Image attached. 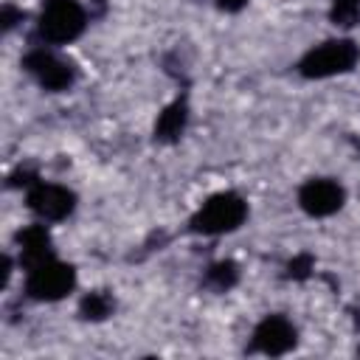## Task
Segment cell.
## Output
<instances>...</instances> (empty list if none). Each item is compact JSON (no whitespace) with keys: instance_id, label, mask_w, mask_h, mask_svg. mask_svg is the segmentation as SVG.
Returning <instances> with one entry per match:
<instances>
[{"instance_id":"6da1fadb","label":"cell","mask_w":360,"mask_h":360,"mask_svg":"<svg viewBox=\"0 0 360 360\" xmlns=\"http://www.w3.org/2000/svg\"><path fill=\"white\" fill-rule=\"evenodd\" d=\"M245 219H248V202L236 191H219L194 211L188 228L202 236H219L236 231Z\"/></svg>"},{"instance_id":"7a4b0ae2","label":"cell","mask_w":360,"mask_h":360,"mask_svg":"<svg viewBox=\"0 0 360 360\" xmlns=\"http://www.w3.org/2000/svg\"><path fill=\"white\" fill-rule=\"evenodd\" d=\"M360 59V45L354 39H326L315 48H309L298 59V73L304 79H329L354 70Z\"/></svg>"},{"instance_id":"3957f363","label":"cell","mask_w":360,"mask_h":360,"mask_svg":"<svg viewBox=\"0 0 360 360\" xmlns=\"http://www.w3.org/2000/svg\"><path fill=\"white\" fill-rule=\"evenodd\" d=\"M87 28V11L79 0H45L37 34L51 45H68Z\"/></svg>"},{"instance_id":"277c9868","label":"cell","mask_w":360,"mask_h":360,"mask_svg":"<svg viewBox=\"0 0 360 360\" xmlns=\"http://www.w3.org/2000/svg\"><path fill=\"white\" fill-rule=\"evenodd\" d=\"M25 295L34 301H59L76 287V270L73 264L59 262L56 256L25 270Z\"/></svg>"},{"instance_id":"5b68a950","label":"cell","mask_w":360,"mask_h":360,"mask_svg":"<svg viewBox=\"0 0 360 360\" xmlns=\"http://www.w3.org/2000/svg\"><path fill=\"white\" fill-rule=\"evenodd\" d=\"M22 68L37 79L39 87H45L51 93H62L76 82V70L65 59H59L56 53H51L45 48H31L22 56Z\"/></svg>"},{"instance_id":"8992f818","label":"cell","mask_w":360,"mask_h":360,"mask_svg":"<svg viewBox=\"0 0 360 360\" xmlns=\"http://www.w3.org/2000/svg\"><path fill=\"white\" fill-rule=\"evenodd\" d=\"M25 202H28V208H31L39 219H45V222H59V219H65V217L73 214V208H76V194H73L70 188L59 186V183H39V180H37V183L28 188Z\"/></svg>"},{"instance_id":"52a82bcc","label":"cell","mask_w":360,"mask_h":360,"mask_svg":"<svg viewBox=\"0 0 360 360\" xmlns=\"http://www.w3.org/2000/svg\"><path fill=\"white\" fill-rule=\"evenodd\" d=\"M346 191L338 180L329 177H312L298 188V205L309 217H332L343 208Z\"/></svg>"},{"instance_id":"ba28073f","label":"cell","mask_w":360,"mask_h":360,"mask_svg":"<svg viewBox=\"0 0 360 360\" xmlns=\"http://www.w3.org/2000/svg\"><path fill=\"white\" fill-rule=\"evenodd\" d=\"M295 343H298V332L284 315H264L253 329L250 349L278 357V354H287L290 349H295Z\"/></svg>"},{"instance_id":"9c48e42d","label":"cell","mask_w":360,"mask_h":360,"mask_svg":"<svg viewBox=\"0 0 360 360\" xmlns=\"http://www.w3.org/2000/svg\"><path fill=\"white\" fill-rule=\"evenodd\" d=\"M17 248H20V264L25 270L53 259V239L45 225H28L17 233Z\"/></svg>"},{"instance_id":"30bf717a","label":"cell","mask_w":360,"mask_h":360,"mask_svg":"<svg viewBox=\"0 0 360 360\" xmlns=\"http://www.w3.org/2000/svg\"><path fill=\"white\" fill-rule=\"evenodd\" d=\"M188 124V104L186 98H174L155 121V141L158 143H177Z\"/></svg>"},{"instance_id":"8fae6325","label":"cell","mask_w":360,"mask_h":360,"mask_svg":"<svg viewBox=\"0 0 360 360\" xmlns=\"http://www.w3.org/2000/svg\"><path fill=\"white\" fill-rule=\"evenodd\" d=\"M205 284L217 292H228L231 287L239 284V264L231 262V259H222V262H214L208 270H205Z\"/></svg>"},{"instance_id":"7c38bea8","label":"cell","mask_w":360,"mask_h":360,"mask_svg":"<svg viewBox=\"0 0 360 360\" xmlns=\"http://www.w3.org/2000/svg\"><path fill=\"white\" fill-rule=\"evenodd\" d=\"M112 309H115V301H112V295L104 292V290L87 292V295L82 298V304H79V312H82L84 321H104V318L112 315Z\"/></svg>"},{"instance_id":"4fadbf2b","label":"cell","mask_w":360,"mask_h":360,"mask_svg":"<svg viewBox=\"0 0 360 360\" xmlns=\"http://www.w3.org/2000/svg\"><path fill=\"white\" fill-rule=\"evenodd\" d=\"M329 22L338 28H354L360 22V0H332Z\"/></svg>"},{"instance_id":"5bb4252c","label":"cell","mask_w":360,"mask_h":360,"mask_svg":"<svg viewBox=\"0 0 360 360\" xmlns=\"http://www.w3.org/2000/svg\"><path fill=\"white\" fill-rule=\"evenodd\" d=\"M312 270H315V256L312 253H298V256H292L287 262V278H292V281L309 278Z\"/></svg>"},{"instance_id":"9a60e30c","label":"cell","mask_w":360,"mask_h":360,"mask_svg":"<svg viewBox=\"0 0 360 360\" xmlns=\"http://www.w3.org/2000/svg\"><path fill=\"white\" fill-rule=\"evenodd\" d=\"M22 17H25V14H22L20 8H14L11 3H6V6H3V17H0V22H3L6 31H11L17 22H22Z\"/></svg>"},{"instance_id":"2e32d148","label":"cell","mask_w":360,"mask_h":360,"mask_svg":"<svg viewBox=\"0 0 360 360\" xmlns=\"http://www.w3.org/2000/svg\"><path fill=\"white\" fill-rule=\"evenodd\" d=\"M34 183H37V174H34V172H25V169H20V172H14V174L8 177V186H14V188H17V186H28V188H31Z\"/></svg>"},{"instance_id":"e0dca14e","label":"cell","mask_w":360,"mask_h":360,"mask_svg":"<svg viewBox=\"0 0 360 360\" xmlns=\"http://www.w3.org/2000/svg\"><path fill=\"white\" fill-rule=\"evenodd\" d=\"M217 6L222 11H228V14H236V11H242L248 6V0H217Z\"/></svg>"},{"instance_id":"ac0fdd59","label":"cell","mask_w":360,"mask_h":360,"mask_svg":"<svg viewBox=\"0 0 360 360\" xmlns=\"http://www.w3.org/2000/svg\"><path fill=\"white\" fill-rule=\"evenodd\" d=\"M357 354H360V349H357Z\"/></svg>"}]
</instances>
